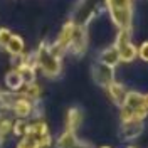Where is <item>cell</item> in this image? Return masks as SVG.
I'll use <instances>...</instances> for the list:
<instances>
[{
    "mask_svg": "<svg viewBox=\"0 0 148 148\" xmlns=\"http://www.w3.org/2000/svg\"><path fill=\"white\" fill-rule=\"evenodd\" d=\"M148 111V98L143 92L126 91L120 108V120L123 123H145Z\"/></svg>",
    "mask_w": 148,
    "mask_h": 148,
    "instance_id": "1",
    "label": "cell"
},
{
    "mask_svg": "<svg viewBox=\"0 0 148 148\" xmlns=\"http://www.w3.org/2000/svg\"><path fill=\"white\" fill-rule=\"evenodd\" d=\"M104 3L118 30L133 27V0H104Z\"/></svg>",
    "mask_w": 148,
    "mask_h": 148,
    "instance_id": "2",
    "label": "cell"
},
{
    "mask_svg": "<svg viewBox=\"0 0 148 148\" xmlns=\"http://www.w3.org/2000/svg\"><path fill=\"white\" fill-rule=\"evenodd\" d=\"M34 61H36V67L40 69V73L44 74L46 77L54 79L57 77L61 71H62V62L61 59H57L56 56H52L49 52V46L47 42H42L40 46L37 47V51L34 52Z\"/></svg>",
    "mask_w": 148,
    "mask_h": 148,
    "instance_id": "3",
    "label": "cell"
},
{
    "mask_svg": "<svg viewBox=\"0 0 148 148\" xmlns=\"http://www.w3.org/2000/svg\"><path fill=\"white\" fill-rule=\"evenodd\" d=\"M113 46L118 51L120 62H133L138 57V47L131 42V29H120Z\"/></svg>",
    "mask_w": 148,
    "mask_h": 148,
    "instance_id": "4",
    "label": "cell"
},
{
    "mask_svg": "<svg viewBox=\"0 0 148 148\" xmlns=\"http://www.w3.org/2000/svg\"><path fill=\"white\" fill-rule=\"evenodd\" d=\"M86 49H88V29L83 24H76L73 37H71V44H69V51L76 56H84Z\"/></svg>",
    "mask_w": 148,
    "mask_h": 148,
    "instance_id": "5",
    "label": "cell"
},
{
    "mask_svg": "<svg viewBox=\"0 0 148 148\" xmlns=\"http://www.w3.org/2000/svg\"><path fill=\"white\" fill-rule=\"evenodd\" d=\"M36 111H37L36 101H30V99H27L25 96H22V94L18 92L17 98H15V101H14V106H12L10 113L15 114L17 120H27V118H32V116L36 114Z\"/></svg>",
    "mask_w": 148,
    "mask_h": 148,
    "instance_id": "6",
    "label": "cell"
},
{
    "mask_svg": "<svg viewBox=\"0 0 148 148\" xmlns=\"http://www.w3.org/2000/svg\"><path fill=\"white\" fill-rule=\"evenodd\" d=\"M92 79H94V83L99 84L101 88H108L114 81V67L96 61L92 64Z\"/></svg>",
    "mask_w": 148,
    "mask_h": 148,
    "instance_id": "7",
    "label": "cell"
},
{
    "mask_svg": "<svg viewBox=\"0 0 148 148\" xmlns=\"http://www.w3.org/2000/svg\"><path fill=\"white\" fill-rule=\"evenodd\" d=\"M104 89H106V92H108L110 99L113 101V104L118 106V108H121L123 99H125V94H126V88H125L121 83H118V81H113V83H111L108 88H104Z\"/></svg>",
    "mask_w": 148,
    "mask_h": 148,
    "instance_id": "8",
    "label": "cell"
},
{
    "mask_svg": "<svg viewBox=\"0 0 148 148\" xmlns=\"http://www.w3.org/2000/svg\"><path fill=\"white\" fill-rule=\"evenodd\" d=\"M74 25H76V22H74L73 18L71 20H67L62 29H61V32H59V36L56 39L54 42H57L61 47H64L66 51H69V44H71V37H73V32H74Z\"/></svg>",
    "mask_w": 148,
    "mask_h": 148,
    "instance_id": "9",
    "label": "cell"
},
{
    "mask_svg": "<svg viewBox=\"0 0 148 148\" xmlns=\"http://www.w3.org/2000/svg\"><path fill=\"white\" fill-rule=\"evenodd\" d=\"M145 130V123H123L121 125V138L123 140H135Z\"/></svg>",
    "mask_w": 148,
    "mask_h": 148,
    "instance_id": "10",
    "label": "cell"
},
{
    "mask_svg": "<svg viewBox=\"0 0 148 148\" xmlns=\"http://www.w3.org/2000/svg\"><path fill=\"white\" fill-rule=\"evenodd\" d=\"M81 123H83V111L79 108H71L66 114V130L76 133L77 128L81 126Z\"/></svg>",
    "mask_w": 148,
    "mask_h": 148,
    "instance_id": "11",
    "label": "cell"
},
{
    "mask_svg": "<svg viewBox=\"0 0 148 148\" xmlns=\"http://www.w3.org/2000/svg\"><path fill=\"white\" fill-rule=\"evenodd\" d=\"M5 84H7V88H9L12 92H18L22 88H24V77H22V74L18 73L17 69H10L9 73L5 74Z\"/></svg>",
    "mask_w": 148,
    "mask_h": 148,
    "instance_id": "12",
    "label": "cell"
},
{
    "mask_svg": "<svg viewBox=\"0 0 148 148\" xmlns=\"http://www.w3.org/2000/svg\"><path fill=\"white\" fill-rule=\"evenodd\" d=\"M98 61H99V62H103V64H106V66L116 67V66L120 64V56H118V51H116V47L111 46V47H106V49H103Z\"/></svg>",
    "mask_w": 148,
    "mask_h": 148,
    "instance_id": "13",
    "label": "cell"
},
{
    "mask_svg": "<svg viewBox=\"0 0 148 148\" xmlns=\"http://www.w3.org/2000/svg\"><path fill=\"white\" fill-rule=\"evenodd\" d=\"M24 47H25V44H24V40H22V37L20 36H15V34H12V37H10V40L7 42V46L3 47L7 52H9L12 57H17V56L24 54Z\"/></svg>",
    "mask_w": 148,
    "mask_h": 148,
    "instance_id": "14",
    "label": "cell"
},
{
    "mask_svg": "<svg viewBox=\"0 0 148 148\" xmlns=\"http://www.w3.org/2000/svg\"><path fill=\"white\" fill-rule=\"evenodd\" d=\"M77 140H79V138H77V135H76V133L66 130L64 133L56 140V147H57V148H73L74 145H76V141H77Z\"/></svg>",
    "mask_w": 148,
    "mask_h": 148,
    "instance_id": "15",
    "label": "cell"
},
{
    "mask_svg": "<svg viewBox=\"0 0 148 148\" xmlns=\"http://www.w3.org/2000/svg\"><path fill=\"white\" fill-rule=\"evenodd\" d=\"M24 91L20 92L22 96H25L27 99H30V101H37L39 98H40V92H42V89H40V86L37 83H27L24 84V88H22Z\"/></svg>",
    "mask_w": 148,
    "mask_h": 148,
    "instance_id": "16",
    "label": "cell"
},
{
    "mask_svg": "<svg viewBox=\"0 0 148 148\" xmlns=\"http://www.w3.org/2000/svg\"><path fill=\"white\" fill-rule=\"evenodd\" d=\"M10 37H12V32H10L7 27H0V49H3V47L7 46V42L10 40Z\"/></svg>",
    "mask_w": 148,
    "mask_h": 148,
    "instance_id": "17",
    "label": "cell"
},
{
    "mask_svg": "<svg viewBox=\"0 0 148 148\" xmlns=\"http://www.w3.org/2000/svg\"><path fill=\"white\" fill-rule=\"evenodd\" d=\"M147 47H148V44H147V42H143V44L140 46V49H138V56H140V59H141V61H147V59H148Z\"/></svg>",
    "mask_w": 148,
    "mask_h": 148,
    "instance_id": "18",
    "label": "cell"
},
{
    "mask_svg": "<svg viewBox=\"0 0 148 148\" xmlns=\"http://www.w3.org/2000/svg\"><path fill=\"white\" fill-rule=\"evenodd\" d=\"M17 148H37L32 141H29L27 138H22L20 141H18V145H17Z\"/></svg>",
    "mask_w": 148,
    "mask_h": 148,
    "instance_id": "19",
    "label": "cell"
},
{
    "mask_svg": "<svg viewBox=\"0 0 148 148\" xmlns=\"http://www.w3.org/2000/svg\"><path fill=\"white\" fill-rule=\"evenodd\" d=\"M73 148H94V147H92L89 141H84V140H77V141H76V145H74Z\"/></svg>",
    "mask_w": 148,
    "mask_h": 148,
    "instance_id": "20",
    "label": "cell"
},
{
    "mask_svg": "<svg viewBox=\"0 0 148 148\" xmlns=\"http://www.w3.org/2000/svg\"><path fill=\"white\" fill-rule=\"evenodd\" d=\"M101 148H110V147H101Z\"/></svg>",
    "mask_w": 148,
    "mask_h": 148,
    "instance_id": "21",
    "label": "cell"
}]
</instances>
